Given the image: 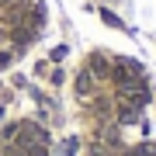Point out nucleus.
Masks as SVG:
<instances>
[{
	"instance_id": "obj_3",
	"label": "nucleus",
	"mask_w": 156,
	"mask_h": 156,
	"mask_svg": "<svg viewBox=\"0 0 156 156\" xmlns=\"http://www.w3.org/2000/svg\"><path fill=\"white\" fill-rule=\"evenodd\" d=\"M101 17H104V21H108V24H111V28H125V24H122V21H118V17H115L111 11H101Z\"/></svg>"
},
{
	"instance_id": "obj_4",
	"label": "nucleus",
	"mask_w": 156,
	"mask_h": 156,
	"mask_svg": "<svg viewBox=\"0 0 156 156\" xmlns=\"http://www.w3.org/2000/svg\"><path fill=\"white\" fill-rule=\"evenodd\" d=\"M66 59V45H59V49H52V62H62Z\"/></svg>"
},
{
	"instance_id": "obj_2",
	"label": "nucleus",
	"mask_w": 156,
	"mask_h": 156,
	"mask_svg": "<svg viewBox=\"0 0 156 156\" xmlns=\"http://www.w3.org/2000/svg\"><path fill=\"white\" fill-rule=\"evenodd\" d=\"M76 153H80V139L73 135V139H66V142H62V156H76Z\"/></svg>"
},
{
	"instance_id": "obj_1",
	"label": "nucleus",
	"mask_w": 156,
	"mask_h": 156,
	"mask_svg": "<svg viewBox=\"0 0 156 156\" xmlns=\"http://www.w3.org/2000/svg\"><path fill=\"white\" fill-rule=\"evenodd\" d=\"M97 76H94V73H90L87 66H80L76 69V76H73V97H76V101H90V97H94L97 94Z\"/></svg>"
}]
</instances>
